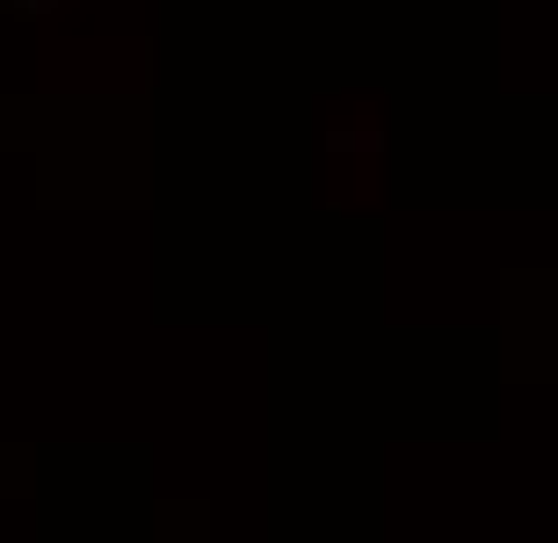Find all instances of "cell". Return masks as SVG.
I'll return each instance as SVG.
<instances>
[{
  "instance_id": "6da1fadb",
  "label": "cell",
  "mask_w": 558,
  "mask_h": 543,
  "mask_svg": "<svg viewBox=\"0 0 558 543\" xmlns=\"http://www.w3.org/2000/svg\"><path fill=\"white\" fill-rule=\"evenodd\" d=\"M59 0H0V15H15V22H37V15H51Z\"/></svg>"
}]
</instances>
